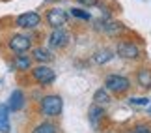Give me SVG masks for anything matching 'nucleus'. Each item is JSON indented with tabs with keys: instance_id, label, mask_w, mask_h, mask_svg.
<instances>
[{
	"instance_id": "f257e3e1",
	"label": "nucleus",
	"mask_w": 151,
	"mask_h": 133,
	"mask_svg": "<svg viewBox=\"0 0 151 133\" xmlns=\"http://www.w3.org/2000/svg\"><path fill=\"white\" fill-rule=\"evenodd\" d=\"M62 107L63 103L60 96H45L41 100V113L45 116H60Z\"/></svg>"
},
{
	"instance_id": "f03ea898",
	"label": "nucleus",
	"mask_w": 151,
	"mask_h": 133,
	"mask_svg": "<svg viewBox=\"0 0 151 133\" xmlns=\"http://www.w3.org/2000/svg\"><path fill=\"white\" fill-rule=\"evenodd\" d=\"M104 86H106V90L114 92V94H123V92L129 90L131 83L123 75H108L106 81H104Z\"/></svg>"
},
{
	"instance_id": "7ed1b4c3",
	"label": "nucleus",
	"mask_w": 151,
	"mask_h": 133,
	"mask_svg": "<svg viewBox=\"0 0 151 133\" xmlns=\"http://www.w3.org/2000/svg\"><path fill=\"white\" fill-rule=\"evenodd\" d=\"M69 15L65 9H60V8H52L47 11V23L52 26V28H62L63 25L67 23Z\"/></svg>"
},
{
	"instance_id": "20e7f679",
	"label": "nucleus",
	"mask_w": 151,
	"mask_h": 133,
	"mask_svg": "<svg viewBox=\"0 0 151 133\" xmlns=\"http://www.w3.org/2000/svg\"><path fill=\"white\" fill-rule=\"evenodd\" d=\"M39 23H41V15L36 13V11H26V13L17 17L15 25L21 28H36V26H39Z\"/></svg>"
},
{
	"instance_id": "39448f33",
	"label": "nucleus",
	"mask_w": 151,
	"mask_h": 133,
	"mask_svg": "<svg viewBox=\"0 0 151 133\" xmlns=\"http://www.w3.org/2000/svg\"><path fill=\"white\" fill-rule=\"evenodd\" d=\"M32 47V39L28 36H22V34H17L9 39V49L13 51V53L21 55V53H26L28 49Z\"/></svg>"
},
{
	"instance_id": "423d86ee",
	"label": "nucleus",
	"mask_w": 151,
	"mask_h": 133,
	"mask_svg": "<svg viewBox=\"0 0 151 133\" xmlns=\"http://www.w3.org/2000/svg\"><path fill=\"white\" fill-rule=\"evenodd\" d=\"M32 75H34V79H36L39 84H43V86L50 84L52 81L56 79V73L52 71L49 66H37V68L32 71Z\"/></svg>"
},
{
	"instance_id": "0eeeda50",
	"label": "nucleus",
	"mask_w": 151,
	"mask_h": 133,
	"mask_svg": "<svg viewBox=\"0 0 151 133\" xmlns=\"http://www.w3.org/2000/svg\"><path fill=\"white\" fill-rule=\"evenodd\" d=\"M69 43V34L63 28H54L52 34L49 36V45L52 49H62Z\"/></svg>"
},
{
	"instance_id": "6e6552de",
	"label": "nucleus",
	"mask_w": 151,
	"mask_h": 133,
	"mask_svg": "<svg viewBox=\"0 0 151 133\" xmlns=\"http://www.w3.org/2000/svg\"><path fill=\"white\" fill-rule=\"evenodd\" d=\"M116 51H118V55L121 58H127V60H134V58H138V55H140V49L131 41H119Z\"/></svg>"
},
{
	"instance_id": "1a4fd4ad",
	"label": "nucleus",
	"mask_w": 151,
	"mask_h": 133,
	"mask_svg": "<svg viewBox=\"0 0 151 133\" xmlns=\"http://www.w3.org/2000/svg\"><path fill=\"white\" fill-rule=\"evenodd\" d=\"M22 105H24V94L21 90H13L8 100V109L9 111H21Z\"/></svg>"
},
{
	"instance_id": "9d476101",
	"label": "nucleus",
	"mask_w": 151,
	"mask_h": 133,
	"mask_svg": "<svg viewBox=\"0 0 151 133\" xmlns=\"http://www.w3.org/2000/svg\"><path fill=\"white\" fill-rule=\"evenodd\" d=\"M90 122H91V126H93V128H97V126H99V122L103 120V116H104V111H103V107L101 105H91L90 107Z\"/></svg>"
},
{
	"instance_id": "9b49d317",
	"label": "nucleus",
	"mask_w": 151,
	"mask_h": 133,
	"mask_svg": "<svg viewBox=\"0 0 151 133\" xmlns=\"http://www.w3.org/2000/svg\"><path fill=\"white\" fill-rule=\"evenodd\" d=\"M9 131V109L8 105L0 103V133H8Z\"/></svg>"
},
{
	"instance_id": "f8f14e48",
	"label": "nucleus",
	"mask_w": 151,
	"mask_h": 133,
	"mask_svg": "<svg viewBox=\"0 0 151 133\" xmlns=\"http://www.w3.org/2000/svg\"><path fill=\"white\" fill-rule=\"evenodd\" d=\"M136 79H138V84H140L142 88H151V69H147V68L140 69L138 75H136Z\"/></svg>"
},
{
	"instance_id": "ddd939ff",
	"label": "nucleus",
	"mask_w": 151,
	"mask_h": 133,
	"mask_svg": "<svg viewBox=\"0 0 151 133\" xmlns=\"http://www.w3.org/2000/svg\"><path fill=\"white\" fill-rule=\"evenodd\" d=\"M34 60H37V62H50L52 60V53L49 49L37 47V49H34Z\"/></svg>"
},
{
	"instance_id": "4468645a",
	"label": "nucleus",
	"mask_w": 151,
	"mask_h": 133,
	"mask_svg": "<svg viewBox=\"0 0 151 133\" xmlns=\"http://www.w3.org/2000/svg\"><path fill=\"white\" fill-rule=\"evenodd\" d=\"M114 55L110 49H103V51H97V53L93 55V60L97 62V64H106L108 60H112Z\"/></svg>"
},
{
	"instance_id": "2eb2a0df",
	"label": "nucleus",
	"mask_w": 151,
	"mask_h": 133,
	"mask_svg": "<svg viewBox=\"0 0 151 133\" xmlns=\"http://www.w3.org/2000/svg\"><path fill=\"white\" fill-rule=\"evenodd\" d=\"M30 64H32V60L28 58V56H24V55H17L15 56V62H13V66L17 68V69H28L30 68Z\"/></svg>"
},
{
	"instance_id": "dca6fc26",
	"label": "nucleus",
	"mask_w": 151,
	"mask_h": 133,
	"mask_svg": "<svg viewBox=\"0 0 151 133\" xmlns=\"http://www.w3.org/2000/svg\"><path fill=\"white\" fill-rule=\"evenodd\" d=\"M93 100H95V103H97V105H106V103H110V96H108V90H104V88L97 90L95 94H93Z\"/></svg>"
},
{
	"instance_id": "f3484780",
	"label": "nucleus",
	"mask_w": 151,
	"mask_h": 133,
	"mask_svg": "<svg viewBox=\"0 0 151 133\" xmlns=\"http://www.w3.org/2000/svg\"><path fill=\"white\" fill-rule=\"evenodd\" d=\"M56 131H58V129H56V126H54V124H50V122H43V124L36 126L32 133H56Z\"/></svg>"
},
{
	"instance_id": "a211bd4d",
	"label": "nucleus",
	"mask_w": 151,
	"mask_h": 133,
	"mask_svg": "<svg viewBox=\"0 0 151 133\" xmlns=\"http://www.w3.org/2000/svg\"><path fill=\"white\" fill-rule=\"evenodd\" d=\"M103 30L106 34H118V32H123L125 26L121 23H106V25H103Z\"/></svg>"
},
{
	"instance_id": "6ab92c4d",
	"label": "nucleus",
	"mask_w": 151,
	"mask_h": 133,
	"mask_svg": "<svg viewBox=\"0 0 151 133\" xmlns=\"http://www.w3.org/2000/svg\"><path fill=\"white\" fill-rule=\"evenodd\" d=\"M131 105H142V107H149L151 100L149 97H131Z\"/></svg>"
},
{
	"instance_id": "aec40b11",
	"label": "nucleus",
	"mask_w": 151,
	"mask_h": 133,
	"mask_svg": "<svg viewBox=\"0 0 151 133\" xmlns=\"http://www.w3.org/2000/svg\"><path fill=\"white\" fill-rule=\"evenodd\" d=\"M71 15L80 17V19H84V21H88V19H90V13H88V11H82V9H77V8H73V9H71Z\"/></svg>"
},
{
	"instance_id": "412c9836",
	"label": "nucleus",
	"mask_w": 151,
	"mask_h": 133,
	"mask_svg": "<svg viewBox=\"0 0 151 133\" xmlns=\"http://www.w3.org/2000/svg\"><path fill=\"white\" fill-rule=\"evenodd\" d=\"M132 133H151V129L147 128V126H144V124H140V126H136V128L132 129Z\"/></svg>"
},
{
	"instance_id": "4be33fe9",
	"label": "nucleus",
	"mask_w": 151,
	"mask_h": 133,
	"mask_svg": "<svg viewBox=\"0 0 151 133\" xmlns=\"http://www.w3.org/2000/svg\"><path fill=\"white\" fill-rule=\"evenodd\" d=\"M99 0H78V4H82V6H86V8H90V6H95Z\"/></svg>"
}]
</instances>
